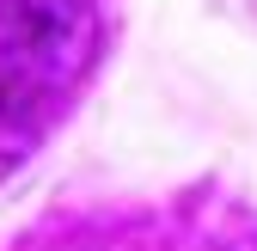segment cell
I'll use <instances>...</instances> for the list:
<instances>
[{"mask_svg":"<svg viewBox=\"0 0 257 251\" xmlns=\"http://www.w3.org/2000/svg\"><path fill=\"white\" fill-rule=\"evenodd\" d=\"M98 55L92 0H0V178L55 129Z\"/></svg>","mask_w":257,"mask_h":251,"instance_id":"6da1fadb","label":"cell"}]
</instances>
